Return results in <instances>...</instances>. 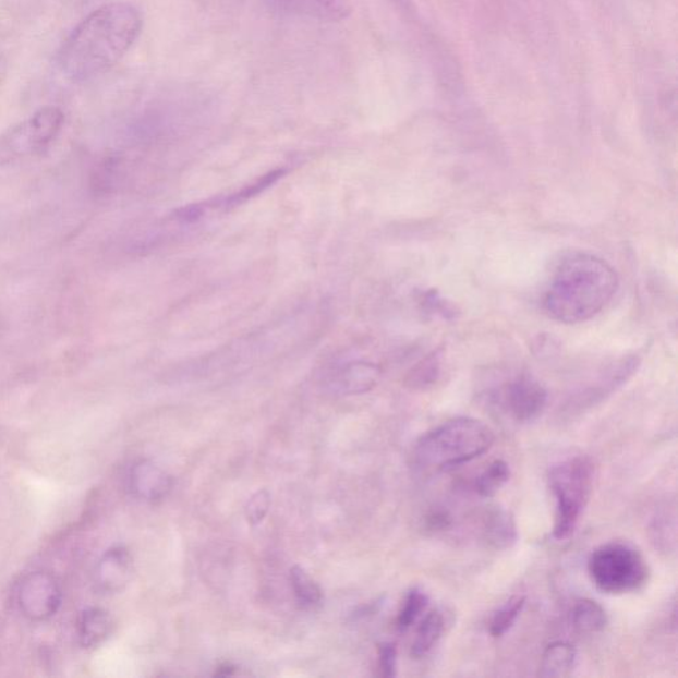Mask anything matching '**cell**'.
<instances>
[{
  "instance_id": "1",
  "label": "cell",
  "mask_w": 678,
  "mask_h": 678,
  "mask_svg": "<svg viewBox=\"0 0 678 678\" xmlns=\"http://www.w3.org/2000/svg\"><path fill=\"white\" fill-rule=\"evenodd\" d=\"M144 20L131 3L95 10L72 31L58 53V66L71 82H86L125 57L141 35Z\"/></svg>"
},
{
  "instance_id": "2",
  "label": "cell",
  "mask_w": 678,
  "mask_h": 678,
  "mask_svg": "<svg viewBox=\"0 0 678 678\" xmlns=\"http://www.w3.org/2000/svg\"><path fill=\"white\" fill-rule=\"evenodd\" d=\"M618 287V274L606 261L590 254H572L560 262L548 283L544 310L558 323H584L608 305Z\"/></svg>"
},
{
  "instance_id": "3",
  "label": "cell",
  "mask_w": 678,
  "mask_h": 678,
  "mask_svg": "<svg viewBox=\"0 0 678 678\" xmlns=\"http://www.w3.org/2000/svg\"><path fill=\"white\" fill-rule=\"evenodd\" d=\"M493 443L495 434L484 422L456 417L424 434L415 444L412 459L419 470L447 471L480 458Z\"/></svg>"
},
{
  "instance_id": "4",
  "label": "cell",
  "mask_w": 678,
  "mask_h": 678,
  "mask_svg": "<svg viewBox=\"0 0 678 678\" xmlns=\"http://www.w3.org/2000/svg\"><path fill=\"white\" fill-rule=\"evenodd\" d=\"M594 476V462L584 455L560 460L548 471V486L556 498L554 538L565 541L574 534L593 492Z\"/></svg>"
},
{
  "instance_id": "5",
  "label": "cell",
  "mask_w": 678,
  "mask_h": 678,
  "mask_svg": "<svg viewBox=\"0 0 678 678\" xmlns=\"http://www.w3.org/2000/svg\"><path fill=\"white\" fill-rule=\"evenodd\" d=\"M588 567L595 588L608 595L634 593L650 579V567L643 554L627 542L614 541L596 547Z\"/></svg>"
},
{
  "instance_id": "6",
  "label": "cell",
  "mask_w": 678,
  "mask_h": 678,
  "mask_svg": "<svg viewBox=\"0 0 678 678\" xmlns=\"http://www.w3.org/2000/svg\"><path fill=\"white\" fill-rule=\"evenodd\" d=\"M63 601L60 585L51 574L31 572L23 579L17 591L21 612L34 621H45L57 615Z\"/></svg>"
},
{
  "instance_id": "7",
  "label": "cell",
  "mask_w": 678,
  "mask_h": 678,
  "mask_svg": "<svg viewBox=\"0 0 678 678\" xmlns=\"http://www.w3.org/2000/svg\"><path fill=\"white\" fill-rule=\"evenodd\" d=\"M547 399L546 388L529 375L510 380L501 391L505 411L519 423L533 422L544 414Z\"/></svg>"
},
{
  "instance_id": "8",
  "label": "cell",
  "mask_w": 678,
  "mask_h": 678,
  "mask_svg": "<svg viewBox=\"0 0 678 678\" xmlns=\"http://www.w3.org/2000/svg\"><path fill=\"white\" fill-rule=\"evenodd\" d=\"M64 114L60 109L49 107L39 110L27 122L11 134V144L22 152L40 149L60 132Z\"/></svg>"
},
{
  "instance_id": "9",
  "label": "cell",
  "mask_w": 678,
  "mask_h": 678,
  "mask_svg": "<svg viewBox=\"0 0 678 678\" xmlns=\"http://www.w3.org/2000/svg\"><path fill=\"white\" fill-rule=\"evenodd\" d=\"M134 565L125 547L110 548L96 566L97 588L107 594L120 593L133 577Z\"/></svg>"
},
{
  "instance_id": "10",
  "label": "cell",
  "mask_w": 678,
  "mask_h": 678,
  "mask_svg": "<svg viewBox=\"0 0 678 678\" xmlns=\"http://www.w3.org/2000/svg\"><path fill=\"white\" fill-rule=\"evenodd\" d=\"M129 486L135 497L146 503H158L168 497L172 488V479L156 462L141 460L132 468Z\"/></svg>"
},
{
  "instance_id": "11",
  "label": "cell",
  "mask_w": 678,
  "mask_h": 678,
  "mask_svg": "<svg viewBox=\"0 0 678 678\" xmlns=\"http://www.w3.org/2000/svg\"><path fill=\"white\" fill-rule=\"evenodd\" d=\"M479 529L481 540L495 550H508L519 540L513 514L499 505H493L481 513Z\"/></svg>"
},
{
  "instance_id": "12",
  "label": "cell",
  "mask_w": 678,
  "mask_h": 678,
  "mask_svg": "<svg viewBox=\"0 0 678 678\" xmlns=\"http://www.w3.org/2000/svg\"><path fill=\"white\" fill-rule=\"evenodd\" d=\"M286 14L311 17L320 22H341L350 15L349 0H268Z\"/></svg>"
},
{
  "instance_id": "13",
  "label": "cell",
  "mask_w": 678,
  "mask_h": 678,
  "mask_svg": "<svg viewBox=\"0 0 678 678\" xmlns=\"http://www.w3.org/2000/svg\"><path fill=\"white\" fill-rule=\"evenodd\" d=\"M382 370L370 362H353L339 368L330 384L342 396H359L373 390L379 384Z\"/></svg>"
},
{
  "instance_id": "14",
  "label": "cell",
  "mask_w": 678,
  "mask_h": 678,
  "mask_svg": "<svg viewBox=\"0 0 678 678\" xmlns=\"http://www.w3.org/2000/svg\"><path fill=\"white\" fill-rule=\"evenodd\" d=\"M113 619L102 608H88L80 615L77 637L84 649H95L109 638L113 631Z\"/></svg>"
},
{
  "instance_id": "15",
  "label": "cell",
  "mask_w": 678,
  "mask_h": 678,
  "mask_svg": "<svg viewBox=\"0 0 678 678\" xmlns=\"http://www.w3.org/2000/svg\"><path fill=\"white\" fill-rule=\"evenodd\" d=\"M650 537L653 546L659 552L676 554L677 550V513L676 505L659 508L650 523Z\"/></svg>"
},
{
  "instance_id": "16",
  "label": "cell",
  "mask_w": 678,
  "mask_h": 678,
  "mask_svg": "<svg viewBox=\"0 0 678 678\" xmlns=\"http://www.w3.org/2000/svg\"><path fill=\"white\" fill-rule=\"evenodd\" d=\"M577 662L574 645L557 641L547 646L542 656L540 676L544 678H564L571 675Z\"/></svg>"
},
{
  "instance_id": "17",
  "label": "cell",
  "mask_w": 678,
  "mask_h": 678,
  "mask_svg": "<svg viewBox=\"0 0 678 678\" xmlns=\"http://www.w3.org/2000/svg\"><path fill=\"white\" fill-rule=\"evenodd\" d=\"M446 631V618L440 609H433L417 627L414 643L411 646V655L414 658H423L433 651Z\"/></svg>"
},
{
  "instance_id": "18",
  "label": "cell",
  "mask_w": 678,
  "mask_h": 678,
  "mask_svg": "<svg viewBox=\"0 0 678 678\" xmlns=\"http://www.w3.org/2000/svg\"><path fill=\"white\" fill-rule=\"evenodd\" d=\"M572 626L582 633H597L606 630L608 616L600 603L579 600L571 613Z\"/></svg>"
},
{
  "instance_id": "19",
  "label": "cell",
  "mask_w": 678,
  "mask_h": 678,
  "mask_svg": "<svg viewBox=\"0 0 678 678\" xmlns=\"http://www.w3.org/2000/svg\"><path fill=\"white\" fill-rule=\"evenodd\" d=\"M291 584L295 601L306 612H313L323 603V590L318 583L300 566L291 570Z\"/></svg>"
},
{
  "instance_id": "20",
  "label": "cell",
  "mask_w": 678,
  "mask_h": 678,
  "mask_svg": "<svg viewBox=\"0 0 678 678\" xmlns=\"http://www.w3.org/2000/svg\"><path fill=\"white\" fill-rule=\"evenodd\" d=\"M510 479V468L507 461L495 460L485 468L480 476L474 481V491L481 497H493L508 483Z\"/></svg>"
},
{
  "instance_id": "21",
  "label": "cell",
  "mask_w": 678,
  "mask_h": 678,
  "mask_svg": "<svg viewBox=\"0 0 678 678\" xmlns=\"http://www.w3.org/2000/svg\"><path fill=\"white\" fill-rule=\"evenodd\" d=\"M526 604V596L514 595L501 607L493 613L489 620V633L493 638H501L511 627L514 626L517 619L520 618L523 607Z\"/></svg>"
},
{
  "instance_id": "22",
  "label": "cell",
  "mask_w": 678,
  "mask_h": 678,
  "mask_svg": "<svg viewBox=\"0 0 678 678\" xmlns=\"http://www.w3.org/2000/svg\"><path fill=\"white\" fill-rule=\"evenodd\" d=\"M429 603V597L421 589H412L409 594L405 595L402 608L398 614L397 627L399 631H407L409 628L415 625L416 620L421 618Z\"/></svg>"
},
{
  "instance_id": "23",
  "label": "cell",
  "mask_w": 678,
  "mask_h": 678,
  "mask_svg": "<svg viewBox=\"0 0 678 678\" xmlns=\"http://www.w3.org/2000/svg\"><path fill=\"white\" fill-rule=\"evenodd\" d=\"M439 359H437V355H431L411 370V373L407 375L405 384L411 388H421L423 390V388L435 384L437 378H439Z\"/></svg>"
},
{
  "instance_id": "24",
  "label": "cell",
  "mask_w": 678,
  "mask_h": 678,
  "mask_svg": "<svg viewBox=\"0 0 678 678\" xmlns=\"http://www.w3.org/2000/svg\"><path fill=\"white\" fill-rule=\"evenodd\" d=\"M283 174H286V170L281 169L268 172V174L262 177L261 180L239 191L238 194L231 195L230 198L226 201V207H237L251 198H255L256 195L262 194L263 191L269 189L279 181Z\"/></svg>"
},
{
  "instance_id": "25",
  "label": "cell",
  "mask_w": 678,
  "mask_h": 678,
  "mask_svg": "<svg viewBox=\"0 0 678 678\" xmlns=\"http://www.w3.org/2000/svg\"><path fill=\"white\" fill-rule=\"evenodd\" d=\"M270 504H273V499H270L268 491L263 489L256 492L245 505L246 521H249L251 525H258V523H262L268 514Z\"/></svg>"
},
{
  "instance_id": "26",
  "label": "cell",
  "mask_w": 678,
  "mask_h": 678,
  "mask_svg": "<svg viewBox=\"0 0 678 678\" xmlns=\"http://www.w3.org/2000/svg\"><path fill=\"white\" fill-rule=\"evenodd\" d=\"M398 653L396 645L384 644L379 646V675L394 677L397 675Z\"/></svg>"
},
{
  "instance_id": "27",
  "label": "cell",
  "mask_w": 678,
  "mask_h": 678,
  "mask_svg": "<svg viewBox=\"0 0 678 678\" xmlns=\"http://www.w3.org/2000/svg\"><path fill=\"white\" fill-rule=\"evenodd\" d=\"M203 214H205V208L202 205H194L177 209L174 217L182 223H194V221L203 217Z\"/></svg>"
}]
</instances>
